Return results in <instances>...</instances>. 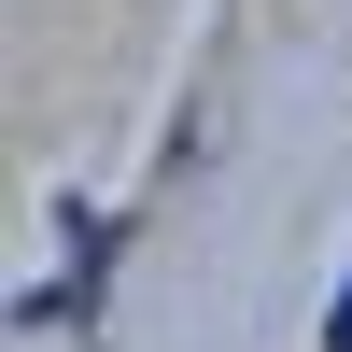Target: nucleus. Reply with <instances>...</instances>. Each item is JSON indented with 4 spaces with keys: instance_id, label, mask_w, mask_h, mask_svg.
<instances>
[{
    "instance_id": "1",
    "label": "nucleus",
    "mask_w": 352,
    "mask_h": 352,
    "mask_svg": "<svg viewBox=\"0 0 352 352\" xmlns=\"http://www.w3.org/2000/svg\"><path fill=\"white\" fill-rule=\"evenodd\" d=\"M324 352H352V282H338V310H324Z\"/></svg>"
}]
</instances>
